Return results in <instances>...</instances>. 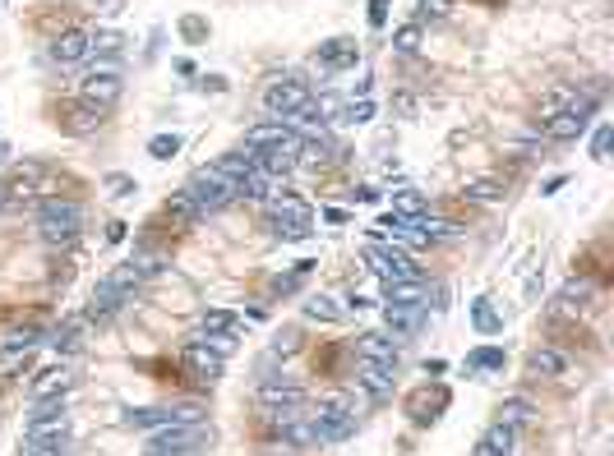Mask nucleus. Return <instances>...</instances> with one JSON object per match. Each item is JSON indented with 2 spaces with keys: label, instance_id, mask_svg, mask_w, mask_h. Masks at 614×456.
I'll use <instances>...</instances> for the list:
<instances>
[{
  "label": "nucleus",
  "instance_id": "obj_15",
  "mask_svg": "<svg viewBox=\"0 0 614 456\" xmlns=\"http://www.w3.org/2000/svg\"><path fill=\"white\" fill-rule=\"evenodd\" d=\"M356 388L370 397V401H384L393 392V369L388 364H374V360H361L356 364Z\"/></svg>",
  "mask_w": 614,
  "mask_h": 456
},
{
  "label": "nucleus",
  "instance_id": "obj_44",
  "mask_svg": "<svg viewBox=\"0 0 614 456\" xmlns=\"http://www.w3.org/2000/svg\"><path fill=\"white\" fill-rule=\"evenodd\" d=\"M466 369H504V350L499 346H481V350L466 360Z\"/></svg>",
  "mask_w": 614,
  "mask_h": 456
},
{
  "label": "nucleus",
  "instance_id": "obj_14",
  "mask_svg": "<svg viewBox=\"0 0 614 456\" xmlns=\"http://www.w3.org/2000/svg\"><path fill=\"white\" fill-rule=\"evenodd\" d=\"M384 328L393 337H416L425 328V304H384Z\"/></svg>",
  "mask_w": 614,
  "mask_h": 456
},
{
  "label": "nucleus",
  "instance_id": "obj_45",
  "mask_svg": "<svg viewBox=\"0 0 614 456\" xmlns=\"http://www.w3.org/2000/svg\"><path fill=\"white\" fill-rule=\"evenodd\" d=\"M609 147H614V129H609V125H600V129H596V138H591V157H596V162H609Z\"/></svg>",
  "mask_w": 614,
  "mask_h": 456
},
{
  "label": "nucleus",
  "instance_id": "obj_16",
  "mask_svg": "<svg viewBox=\"0 0 614 456\" xmlns=\"http://www.w3.org/2000/svg\"><path fill=\"white\" fill-rule=\"evenodd\" d=\"M296 152H301V138L292 134L287 143H278V147H268V152H259V167L278 180V176H292L296 171Z\"/></svg>",
  "mask_w": 614,
  "mask_h": 456
},
{
  "label": "nucleus",
  "instance_id": "obj_48",
  "mask_svg": "<svg viewBox=\"0 0 614 456\" xmlns=\"http://www.w3.org/2000/svg\"><path fill=\"white\" fill-rule=\"evenodd\" d=\"M296 350H301V332H282L272 341V355H296Z\"/></svg>",
  "mask_w": 614,
  "mask_h": 456
},
{
  "label": "nucleus",
  "instance_id": "obj_51",
  "mask_svg": "<svg viewBox=\"0 0 614 456\" xmlns=\"http://www.w3.org/2000/svg\"><path fill=\"white\" fill-rule=\"evenodd\" d=\"M5 157H10V147H5V143H0V162H5Z\"/></svg>",
  "mask_w": 614,
  "mask_h": 456
},
{
  "label": "nucleus",
  "instance_id": "obj_38",
  "mask_svg": "<svg viewBox=\"0 0 614 456\" xmlns=\"http://www.w3.org/2000/svg\"><path fill=\"white\" fill-rule=\"evenodd\" d=\"M79 332H84V319L60 323V328L51 332V346H56V350H75V346H79Z\"/></svg>",
  "mask_w": 614,
  "mask_h": 456
},
{
  "label": "nucleus",
  "instance_id": "obj_18",
  "mask_svg": "<svg viewBox=\"0 0 614 456\" xmlns=\"http://www.w3.org/2000/svg\"><path fill=\"white\" fill-rule=\"evenodd\" d=\"M527 369L540 373V378H564V373H568V355H564L559 346H531Z\"/></svg>",
  "mask_w": 614,
  "mask_h": 456
},
{
  "label": "nucleus",
  "instance_id": "obj_33",
  "mask_svg": "<svg viewBox=\"0 0 614 456\" xmlns=\"http://www.w3.org/2000/svg\"><path fill=\"white\" fill-rule=\"evenodd\" d=\"M591 299V281H582V277H573V281H564V290H559V309H582V304Z\"/></svg>",
  "mask_w": 614,
  "mask_h": 456
},
{
  "label": "nucleus",
  "instance_id": "obj_36",
  "mask_svg": "<svg viewBox=\"0 0 614 456\" xmlns=\"http://www.w3.org/2000/svg\"><path fill=\"white\" fill-rule=\"evenodd\" d=\"M268 189H272V176H268L263 167H254V171L240 180V198H268Z\"/></svg>",
  "mask_w": 614,
  "mask_h": 456
},
{
  "label": "nucleus",
  "instance_id": "obj_31",
  "mask_svg": "<svg viewBox=\"0 0 614 456\" xmlns=\"http://www.w3.org/2000/svg\"><path fill=\"white\" fill-rule=\"evenodd\" d=\"M199 332H227V337H240V319L227 314V309H203V314H199Z\"/></svg>",
  "mask_w": 614,
  "mask_h": 456
},
{
  "label": "nucleus",
  "instance_id": "obj_47",
  "mask_svg": "<svg viewBox=\"0 0 614 456\" xmlns=\"http://www.w3.org/2000/svg\"><path fill=\"white\" fill-rule=\"evenodd\" d=\"M370 116H374V102H352V106L343 111V120H347V125H365Z\"/></svg>",
  "mask_w": 614,
  "mask_h": 456
},
{
  "label": "nucleus",
  "instance_id": "obj_11",
  "mask_svg": "<svg viewBox=\"0 0 614 456\" xmlns=\"http://www.w3.org/2000/svg\"><path fill=\"white\" fill-rule=\"evenodd\" d=\"M120 93H125V84H120L116 69H97V74H88V79L79 84V102H88L97 111H111L120 102Z\"/></svg>",
  "mask_w": 614,
  "mask_h": 456
},
{
  "label": "nucleus",
  "instance_id": "obj_46",
  "mask_svg": "<svg viewBox=\"0 0 614 456\" xmlns=\"http://www.w3.org/2000/svg\"><path fill=\"white\" fill-rule=\"evenodd\" d=\"M448 10H453V0H421V5H416L421 19H444ZM421 19H416V24H421Z\"/></svg>",
  "mask_w": 614,
  "mask_h": 456
},
{
  "label": "nucleus",
  "instance_id": "obj_37",
  "mask_svg": "<svg viewBox=\"0 0 614 456\" xmlns=\"http://www.w3.org/2000/svg\"><path fill=\"white\" fill-rule=\"evenodd\" d=\"M167 217H176V221H199L203 212H199V203L180 189V194H171V198H167Z\"/></svg>",
  "mask_w": 614,
  "mask_h": 456
},
{
  "label": "nucleus",
  "instance_id": "obj_43",
  "mask_svg": "<svg viewBox=\"0 0 614 456\" xmlns=\"http://www.w3.org/2000/svg\"><path fill=\"white\" fill-rule=\"evenodd\" d=\"M194 341H199V346H209V350H213V355H222V360L236 350V337H227V332H199Z\"/></svg>",
  "mask_w": 614,
  "mask_h": 456
},
{
  "label": "nucleus",
  "instance_id": "obj_35",
  "mask_svg": "<svg viewBox=\"0 0 614 456\" xmlns=\"http://www.w3.org/2000/svg\"><path fill=\"white\" fill-rule=\"evenodd\" d=\"M120 46H125V37L111 33V28H102V33L88 37V56H120Z\"/></svg>",
  "mask_w": 614,
  "mask_h": 456
},
{
  "label": "nucleus",
  "instance_id": "obj_3",
  "mask_svg": "<svg viewBox=\"0 0 614 456\" xmlns=\"http://www.w3.org/2000/svg\"><path fill=\"white\" fill-rule=\"evenodd\" d=\"M79 226H84L79 203H70V198H42V208H37V231H42L46 245H70V240L79 236Z\"/></svg>",
  "mask_w": 614,
  "mask_h": 456
},
{
  "label": "nucleus",
  "instance_id": "obj_5",
  "mask_svg": "<svg viewBox=\"0 0 614 456\" xmlns=\"http://www.w3.org/2000/svg\"><path fill=\"white\" fill-rule=\"evenodd\" d=\"M263 221H268V231L278 236V240H305L314 217H310V208H305L301 198L282 194V198H272V203L263 208Z\"/></svg>",
  "mask_w": 614,
  "mask_h": 456
},
{
  "label": "nucleus",
  "instance_id": "obj_49",
  "mask_svg": "<svg viewBox=\"0 0 614 456\" xmlns=\"http://www.w3.org/2000/svg\"><path fill=\"white\" fill-rule=\"evenodd\" d=\"M384 19H388V0H370V24L384 28Z\"/></svg>",
  "mask_w": 614,
  "mask_h": 456
},
{
  "label": "nucleus",
  "instance_id": "obj_41",
  "mask_svg": "<svg viewBox=\"0 0 614 456\" xmlns=\"http://www.w3.org/2000/svg\"><path fill=\"white\" fill-rule=\"evenodd\" d=\"M70 438H56V442H42V438H24V456H65Z\"/></svg>",
  "mask_w": 614,
  "mask_h": 456
},
{
  "label": "nucleus",
  "instance_id": "obj_28",
  "mask_svg": "<svg viewBox=\"0 0 614 456\" xmlns=\"http://www.w3.org/2000/svg\"><path fill=\"white\" fill-rule=\"evenodd\" d=\"M305 319H314V323H343L347 309L337 299H328V295H310L305 299Z\"/></svg>",
  "mask_w": 614,
  "mask_h": 456
},
{
  "label": "nucleus",
  "instance_id": "obj_34",
  "mask_svg": "<svg viewBox=\"0 0 614 456\" xmlns=\"http://www.w3.org/2000/svg\"><path fill=\"white\" fill-rule=\"evenodd\" d=\"M471 319H476V332H486V337H495V332L504 328V319L490 309V299H476V304H471Z\"/></svg>",
  "mask_w": 614,
  "mask_h": 456
},
{
  "label": "nucleus",
  "instance_id": "obj_19",
  "mask_svg": "<svg viewBox=\"0 0 614 456\" xmlns=\"http://www.w3.org/2000/svg\"><path fill=\"white\" fill-rule=\"evenodd\" d=\"M287 138H292V125H287V120H263V125L245 129V147H250V152H268V147H278V143H287Z\"/></svg>",
  "mask_w": 614,
  "mask_h": 456
},
{
  "label": "nucleus",
  "instance_id": "obj_24",
  "mask_svg": "<svg viewBox=\"0 0 614 456\" xmlns=\"http://www.w3.org/2000/svg\"><path fill=\"white\" fill-rule=\"evenodd\" d=\"M28 392H33V401H56V397L70 392V373H65V369H46V373L33 378Z\"/></svg>",
  "mask_w": 614,
  "mask_h": 456
},
{
  "label": "nucleus",
  "instance_id": "obj_27",
  "mask_svg": "<svg viewBox=\"0 0 614 456\" xmlns=\"http://www.w3.org/2000/svg\"><path fill=\"white\" fill-rule=\"evenodd\" d=\"M213 167H218L227 180H236V185H240V180L259 167V152H250V147H245V152H227V157H218Z\"/></svg>",
  "mask_w": 614,
  "mask_h": 456
},
{
  "label": "nucleus",
  "instance_id": "obj_6",
  "mask_svg": "<svg viewBox=\"0 0 614 456\" xmlns=\"http://www.w3.org/2000/svg\"><path fill=\"white\" fill-rule=\"evenodd\" d=\"M203 442H209V429H203V424H162L148 438L144 456H194Z\"/></svg>",
  "mask_w": 614,
  "mask_h": 456
},
{
  "label": "nucleus",
  "instance_id": "obj_10",
  "mask_svg": "<svg viewBox=\"0 0 614 456\" xmlns=\"http://www.w3.org/2000/svg\"><path fill=\"white\" fill-rule=\"evenodd\" d=\"M33 406H37V415L28 420L24 438H42V442H56V438H70V415H65L60 397H56V401H33Z\"/></svg>",
  "mask_w": 614,
  "mask_h": 456
},
{
  "label": "nucleus",
  "instance_id": "obj_7",
  "mask_svg": "<svg viewBox=\"0 0 614 456\" xmlns=\"http://www.w3.org/2000/svg\"><path fill=\"white\" fill-rule=\"evenodd\" d=\"M310 102H314V93H310V84H301V79H272V84H268V93H263V106H268L272 116H278V120L301 116Z\"/></svg>",
  "mask_w": 614,
  "mask_h": 456
},
{
  "label": "nucleus",
  "instance_id": "obj_26",
  "mask_svg": "<svg viewBox=\"0 0 614 456\" xmlns=\"http://www.w3.org/2000/svg\"><path fill=\"white\" fill-rule=\"evenodd\" d=\"M425 212H430V198H425L421 189H412V185H406V189H397V194H393V217L416 221V217H425Z\"/></svg>",
  "mask_w": 614,
  "mask_h": 456
},
{
  "label": "nucleus",
  "instance_id": "obj_50",
  "mask_svg": "<svg viewBox=\"0 0 614 456\" xmlns=\"http://www.w3.org/2000/svg\"><path fill=\"white\" fill-rule=\"evenodd\" d=\"M107 189H116V194H129V189H134V180H125V176H111V180H107Z\"/></svg>",
  "mask_w": 614,
  "mask_h": 456
},
{
  "label": "nucleus",
  "instance_id": "obj_12",
  "mask_svg": "<svg viewBox=\"0 0 614 456\" xmlns=\"http://www.w3.org/2000/svg\"><path fill=\"white\" fill-rule=\"evenodd\" d=\"M180 364H185V373L189 378H199V383H218V378H222V369H227V360L222 355H213L209 346H199V341H189L185 350H180Z\"/></svg>",
  "mask_w": 614,
  "mask_h": 456
},
{
  "label": "nucleus",
  "instance_id": "obj_4",
  "mask_svg": "<svg viewBox=\"0 0 614 456\" xmlns=\"http://www.w3.org/2000/svg\"><path fill=\"white\" fill-rule=\"evenodd\" d=\"M134 286H139V268H134V263H125L111 277H102L93 286V299H88V319H111L120 304H129V290Z\"/></svg>",
  "mask_w": 614,
  "mask_h": 456
},
{
  "label": "nucleus",
  "instance_id": "obj_1",
  "mask_svg": "<svg viewBox=\"0 0 614 456\" xmlns=\"http://www.w3.org/2000/svg\"><path fill=\"white\" fill-rule=\"evenodd\" d=\"M310 429H314V442H343L356 433V406L347 392H333L319 401V410L310 415Z\"/></svg>",
  "mask_w": 614,
  "mask_h": 456
},
{
  "label": "nucleus",
  "instance_id": "obj_2",
  "mask_svg": "<svg viewBox=\"0 0 614 456\" xmlns=\"http://www.w3.org/2000/svg\"><path fill=\"white\" fill-rule=\"evenodd\" d=\"M185 194L199 203V212H222V208H231V203L240 198V185L227 180L218 167H199V171L189 176Z\"/></svg>",
  "mask_w": 614,
  "mask_h": 456
},
{
  "label": "nucleus",
  "instance_id": "obj_13",
  "mask_svg": "<svg viewBox=\"0 0 614 456\" xmlns=\"http://www.w3.org/2000/svg\"><path fill=\"white\" fill-rule=\"evenodd\" d=\"M448 406V388H416L412 397H406V415H412V424H435L439 410Z\"/></svg>",
  "mask_w": 614,
  "mask_h": 456
},
{
  "label": "nucleus",
  "instance_id": "obj_39",
  "mask_svg": "<svg viewBox=\"0 0 614 456\" xmlns=\"http://www.w3.org/2000/svg\"><path fill=\"white\" fill-rule=\"evenodd\" d=\"M481 442H490L495 451H504V456H513V429H508V424H499V420H495V424H490V429L481 433Z\"/></svg>",
  "mask_w": 614,
  "mask_h": 456
},
{
  "label": "nucleus",
  "instance_id": "obj_23",
  "mask_svg": "<svg viewBox=\"0 0 614 456\" xmlns=\"http://www.w3.org/2000/svg\"><path fill=\"white\" fill-rule=\"evenodd\" d=\"M462 198H476V203H504L508 198V185L499 176H471L462 185Z\"/></svg>",
  "mask_w": 614,
  "mask_h": 456
},
{
  "label": "nucleus",
  "instance_id": "obj_21",
  "mask_svg": "<svg viewBox=\"0 0 614 456\" xmlns=\"http://www.w3.org/2000/svg\"><path fill=\"white\" fill-rule=\"evenodd\" d=\"M356 56H361V46H356L352 37H333V42L319 46V65H323V69H352Z\"/></svg>",
  "mask_w": 614,
  "mask_h": 456
},
{
  "label": "nucleus",
  "instance_id": "obj_32",
  "mask_svg": "<svg viewBox=\"0 0 614 456\" xmlns=\"http://www.w3.org/2000/svg\"><path fill=\"white\" fill-rule=\"evenodd\" d=\"M384 295H388V304H421L425 286H421V277L416 281H384Z\"/></svg>",
  "mask_w": 614,
  "mask_h": 456
},
{
  "label": "nucleus",
  "instance_id": "obj_42",
  "mask_svg": "<svg viewBox=\"0 0 614 456\" xmlns=\"http://www.w3.org/2000/svg\"><path fill=\"white\" fill-rule=\"evenodd\" d=\"M148 152H153L158 162L176 157V152H180V134H153V138H148Z\"/></svg>",
  "mask_w": 614,
  "mask_h": 456
},
{
  "label": "nucleus",
  "instance_id": "obj_8",
  "mask_svg": "<svg viewBox=\"0 0 614 456\" xmlns=\"http://www.w3.org/2000/svg\"><path fill=\"white\" fill-rule=\"evenodd\" d=\"M254 401H259L272 420H278V415L305 410V388H301V383H287V378H282V383H278V378H263L259 392H254Z\"/></svg>",
  "mask_w": 614,
  "mask_h": 456
},
{
  "label": "nucleus",
  "instance_id": "obj_9",
  "mask_svg": "<svg viewBox=\"0 0 614 456\" xmlns=\"http://www.w3.org/2000/svg\"><path fill=\"white\" fill-rule=\"evenodd\" d=\"M365 263H370V272H379L384 281H416V277H421L416 258L406 254V249H384V245H370V249H365Z\"/></svg>",
  "mask_w": 614,
  "mask_h": 456
},
{
  "label": "nucleus",
  "instance_id": "obj_25",
  "mask_svg": "<svg viewBox=\"0 0 614 456\" xmlns=\"http://www.w3.org/2000/svg\"><path fill=\"white\" fill-rule=\"evenodd\" d=\"M102 116H107V111H97V106H88V102H75V106L60 111V120H65V129H70V134H93V129L102 125Z\"/></svg>",
  "mask_w": 614,
  "mask_h": 456
},
{
  "label": "nucleus",
  "instance_id": "obj_22",
  "mask_svg": "<svg viewBox=\"0 0 614 456\" xmlns=\"http://www.w3.org/2000/svg\"><path fill=\"white\" fill-rule=\"evenodd\" d=\"M587 111H568V116H555V120H540V134L545 138H555V143H568V138H578L582 129H587Z\"/></svg>",
  "mask_w": 614,
  "mask_h": 456
},
{
  "label": "nucleus",
  "instance_id": "obj_30",
  "mask_svg": "<svg viewBox=\"0 0 614 456\" xmlns=\"http://www.w3.org/2000/svg\"><path fill=\"white\" fill-rule=\"evenodd\" d=\"M531 420H536V406H531L527 397H504V401H499V424L517 429V424H531Z\"/></svg>",
  "mask_w": 614,
  "mask_h": 456
},
{
  "label": "nucleus",
  "instance_id": "obj_20",
  "mask_svg": "<svg viewBox=\"0 0 614 456\" xmlns=\"http://www.w3.org/2000/svg\"><path fill=\"white\" fill-rule=\"evenodd\" d=\"M88 56V33H79V28H65L56 42H51V60L56 65H79Z\"/></svg>",
  "mask_w": 614,
  "mask_h": 456
},
{
  "label": "nucleus",
  "instance_id": "obj_17",
  "mask_svg": "<svg viewBox=\"0 0 614 456\" xmlns=\"http://www.w3.org/2000/svg\"><path fill=\"white\" fill-rule=\"evenodd\" d=\"M356 346H361V360H374V364H388V369H397V360H402V346L388 332H365Z\"/></svg>",
  "mask_w": 614,
  "mask_h": 456
},
{
  "label": "nucleus",
  "instance_id": "obj_29",
  "mask_svg": "<svg viewBox=\"0 0 614 456\" xmlns=\"http://www.w3.org/2000/svg\"><path fill=\"white\" fill-rule=\"evenodd\" d=\"M416 231L425 236V240H457L462 236V226L457 221H448V217H416Z\"/></svg>",
  "mask_w": 614,
  "mask_h": 456
},
{
  "label": "nucleus",
  "instance_id": "obj_40",
  "mask_svg": "<svg viewBox=\"0 0 614 456\" xmlns=\"http://www.w3.org/2000/svg\"><path fill=\"white\" fill-rule=\"evenodd\" d=\"M393 46H397L402 56H412V51H421V24H402V28L393 33Z\"/></svg>",
  "mask_w": 614,
  "mask_h": 456
}]
</instances>
